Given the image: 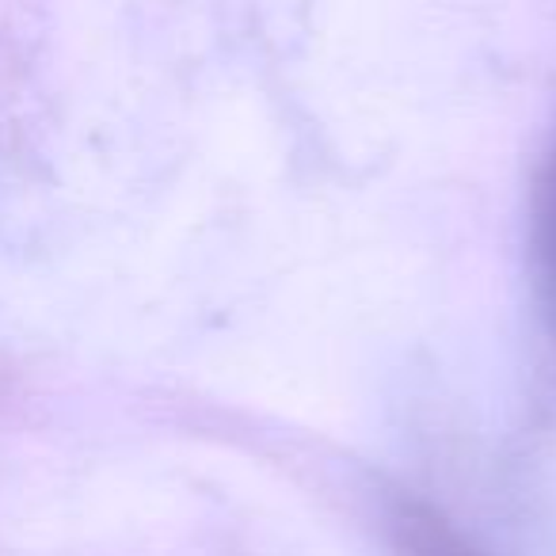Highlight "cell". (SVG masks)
I'll use <instances>...</instances> for the list:
<instances>
[{"label":"cell","mask_w":556,"mask_h":556,"mask_svg":"<svg viewBox=\"0 0 556 556\" xmlns=\"http://www.w3.org/2000/svg\"><path fill=\"white\" fill-rule=\"evenodd\" d=\"M541 263H545V275H548V287L556 294V156L548 164V176L545 187H541Z\"/></svg>","instance_id":"cell-1"}]
</instances>
